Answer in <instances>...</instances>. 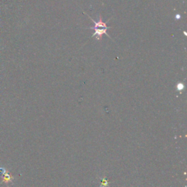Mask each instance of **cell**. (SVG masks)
<instances>
[{
    "label": "cell",
    "instance_id": "cell-1",
    "mask_svg": "<svg viewBox=\"0 0 187 187\" xmlns=\"http://www.w3.org/2000/svg\"><path fill=\"white\" fill-rule=\"evenodd\" d=\"M88 16L89 17V18L91 19V21L94 24V27H89V28H88V29H90L94 30V32L91 38H93V37H96V40H99V41H101L102 39V35H106L109 38H110V37L107 33V30L109 29H110V27H107V23L108 22V21L106 22H104L102 21V16L99 15V20H98L97 21H96L94 20L93 18H91L89 15H88Z\"/></svg>",
    "mask_w": 187,
    "mask_h": 187
},
{
    "label": "cell",
    "instance_id": "cell-2",
    "mask_svg": "<svg viewBox=\"0 0 187 187\" xmlns=\"http://www.w3.org/2000/svg\"><path fill=\"white\" fill-rule=\"evenodd\" d=\"M13 180V177L9 172H6L3 175V178H2V181L4 182V183H9L10 182H12V180Z\"/></svg>",
    "mask_w": 187,
    "mask_h": 187
},
{
    "label": "cell",
    "instance_id": "cell-3",
    "mask_svg": "<svg viewBox=\"0 0 187 187\" xmlns=\"http://www.w3.org/2000/svg\"><path fill=\"white\" fill-rule=\"evenodd\" d=\"M176 88L178 91H183V88H184V85H183V83H178L177 84Z\"/></svg>",
    "mask_w": 187,
    "mask_h": 187
},
{
    "label": "cell",
    "instance_id": "cell-4",
    "mask_svg": "<svg viewBox=\"0 0 187 187\" xmlns=\"http://www.w3.org/2000/svg\"><path fill=\"white\" fill-rule=\"evenodd\" d=\"M5 172H6V171L4 168H2V167H0V175H3L4 173H5Z\"/></svg>",
    "mask_w": 187,
    "mask_h": 187
},
{
    "label": "cell",
    "instance_id": "cell-5",
    "mask_svg": "<svg viewBox=\"0 0 187 187\" xmlns=\"http://www.w3.org/2000/svg\"><path fill=\"white\" fill-rule=\"evenodd\" d=\"M180 18V15H179V14H178V15H176V16H175V18L176 19H179Z\"/></svg>",
    "mask_w": 187,
    "mask_h": 187
}]
</instances>
